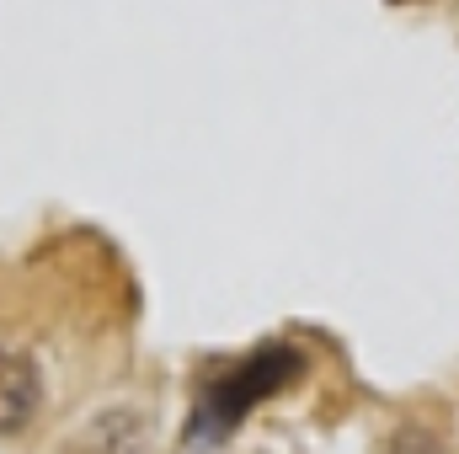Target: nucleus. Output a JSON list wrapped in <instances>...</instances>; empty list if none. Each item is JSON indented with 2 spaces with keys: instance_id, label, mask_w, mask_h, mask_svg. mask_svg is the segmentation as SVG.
<instances>
[{
  "instance_id": "nucleus-1",
  "label": "nucleus",
  "mask_w": 459,
  "mask_h": 454,
  "mask_svg": "<svg viewBox=\"0 0 459 454\" xmlns=\"http://www.w3.org/2000/svg\"><path fill=\"white\" fill-rule=\"evenodd\" d=\"M299 369H305L299 347H289V342H267V347L246 353L235 369L209 374V380L198 385V401H193L187 444H220V439H230V433L246 423V412H251L256 401L278 396Z\"/></svg>"
},
{
  "instance_id": "nucleus-2",
  "label": "nucleus",
  "mask_w": 459,
  "mask_h": 454,
  "mask_svg": "<svg viewBox=\"0 0 459 454\" xmlns=\"http://www.w3.org/2000/svg\"><path fill=\"white\" fill-rule=\"evenodd\" d=\"M38 401H43L38 369H32L16 347L0 342V433H22V428L38 417Z\"/></svg>"
}]
</instances>
